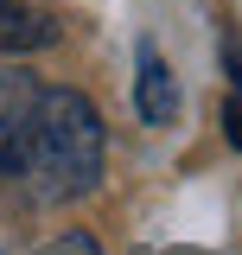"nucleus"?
Instances as JSON below:
<instances>
[{
  "label": "nucleus",
  "mask_w": 242,
  "mask_h": 255,
  "mask_svg": "<svg viewBox=\"0 0 242 255\" xmlns=\"http://www.w3.org/2000/svg\"><path fill=\"white\" fill-rule=\"evenodd\" d=\"M13 179L32 204H77L102 185V115L83 90H38Z\"/></svg>",
  "instance_id": "1"
},
{
  "label": "nucleus",
  "mask_w": 242,
  "mask_h": 255,
  "mask_svg": "<svg viewBox=\"0 0 242 255\" xmlns=\"http://www.w3.org/2000/svg\"><path fill=\"white\" fill-rule=\"evenodd\" d=\"M32 109H38V83L26 70H0V179H13V166H19Z\"/></svg>",
  "instance_id": "2"
},
{
  "label": "nucleus",
  "mask_w": 242,
  "mask_h": 255,
  "mask_svg": "<svg viewBox=\"0 0 242 255\" xmlns=\"http://www.w3.org/2000/svg\"><path fill=\"white\" fill-rule=\"evenodd\" d=\"M134 109H140V122H147V128H166L172 115H179V83H172V70H166V58H159L153 45H140V77H134Z\"/></svg>",
  "instance_id": "3"
},
{
  "label": "nucleus",
  "mask_w": 242,
  "mask_h": 255,
  "mask_svg": "<svg viewBox=\"0 0 242 255\" xmlns=\"http://www.w3.org/2000/svg\"><path fill=\"white\" fill-rule=\"evenodd\" d=\"M58 38V13L45 0H0V51H38Z\"/></svg>",
  "instance_id": "4"
},
{
  "label": "nucleus",
  "mask_w": 242,
  "mask_h": 255,
  "mask_svg": "<svg viewBox=\"0 0 242 255\" xmlns=\"http://www.w3.org/2000/svg\"><path fill=\"white\" fill-rule=\"evenodd\" d=\"M38 255H102V249H96V236H83V230H70V236H58V243H45Z\"/></svg>",
  "instance_id": "5"
},
{
  "label": "nucleus",
  "mask_w": 242,
  "mask_h": 255,
  "mask_svg": "<svg viewBox=\"0 0 242 255\" xmlns=\"http://www.w3.org/2000/svg\"><path fill=\"white\" fill-rule=\"evenodd\" d=\"M223 134H230V147L242 153V90L230 96V109H223Z\"/></svg>",
  "instance_id": "6"
}]
</instances>
